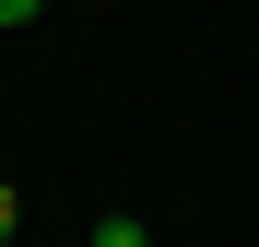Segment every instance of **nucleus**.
I'll list each match as a JSON object with an SVG mask.
<instances>
[{
    "label": "nucleus",
    "instance_id": "nucleus-2",
    "mask_svg": "<svg viewBox=\"0 0 259 247\" xmlns=\"http://www.w3.org/2000/svg\"><path fill=\"white\" fill-rule=\"evenodd\" d=\"M35 12H48V0H0V24H35Z\"/></svg>",
    "mask_w": 259,
    "mask_h": 247
},
{
    "label": "nucleus",
    "instance_id": "nucleus-1",
    "mask_svg": "<svg viewBox=\"0 0 259 247\" xmlns=\"http://www.w3.org/2000/svg\"><path fill=\"white\" fill-rule=\"evenodd\" d=\"M95 247H153V224H142V212H106V224H95Z\"/></svg>",
    "mask_w": 259,
    "mask_h": 247
},
{
    "label": "nucleus",
    "instance_id": "nucleus-3",
    "mask_svg": "<svg viewBox=\"0 0 259 247\" xmlns=\"http://www.w3.org/2000/svg\"><path fill=\"white\" fill-rule=\"evenodd\" d=\"M0 247H12V177H0Z\"/></svg>",
    "mask_w": 259,
    "mask_h": 247
}]
</instances>
